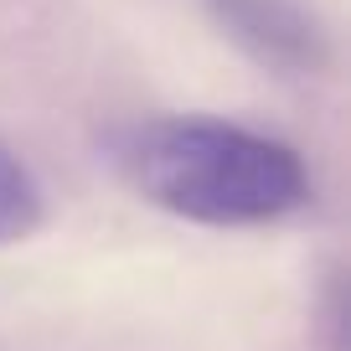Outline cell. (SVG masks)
Segmentation results:
<instances>
[{
    "label": "cell",
    "mask_w": 351,
    "mask_h": 351,
    "mask_svg": "<svg viewBox=\"0 0 351 351\" xmlns=\"http://www.w3.org/2000/svg\"><path fill=\"white\" fill-rule=\"evenodd\" d=\"M47 217V197H42V181L32 176V165L0 140V248L5 243H21L42 228Z\"/></svg>",
    "instance_id": "obj_3"
},
{
    "label": "cell",
    "mask_w": 351,
    "mask_h": 351,
    "mask_svg": "<svg viewBox=\"0 0 351 351\" xmlns=\"http://www.w3.org/2000/svg\"><path fill=\"white\" fill-rule=\"evenodd\" d=\"M222 36L248 62L279 77H315L330 67V32L305 0H202Z\"/></svg>",
    "instance_id": "obj_2"
},
{
    "label": "cell",
    "mask_w": 351,
    "mask_h": 351,
    "mask_svg": "<svg viewBox=\"0 0 351 351\" xmlns=\"http://www.w3.org/2000/svg\"><path fill=\"white\" fill-rule=\"evenodd\" d=\"M119 165L150 207L197 228H263L310 207L295 145L207 114H165L119 134Z\"/></svg>",
    "instance_id": "obj_1"
}]
</instances>
